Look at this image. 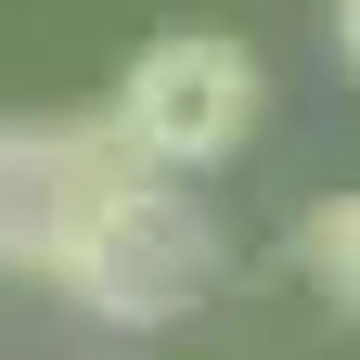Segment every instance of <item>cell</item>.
I'll return each mask as SVG.
<instances>
[{
  "label": "cell",
  "mask_w": 360,
  "mask_h": 360,
  "mask_svg": "<svg viewBox=\"0 0 360 360\" xmlns=\"http://www.w3.org/2000/svg\"><path fill=\"white\" fill-rule=\"evenodd\" d=\"M296 270L322 283V309L360 322V193H322V206L296 219Z\"/></svg>",
  "instance_id": "4"
},
{
  "label": "cell",
  "mask_w": 360,
  "mask_h": 360,
  "mask_svg": "<svg viewBox=\"0 0 360 360\" xmlns=\"http://www.w3.org/2000/svg\"><path fill=\"white\" fill-rule=\"evenodd\" d=\"M335 52H347V65H360V0H335Z\"/></svg>",
  "instance_id": "5"
},
{
  "label": "cell",
  "mask_w": 360,
  "mask_h": 360,
  "mask_svg": "<svg viewBox=\"0 0 360 360\" xmlns=\"http://www.w3.org/2000/svg\"><path fill=\"white\" fill-rule=\"evenodd\" d=\"M155 180V155L129 142V129H0V257L39 270V283H65L77 245L103 232V219Z\"/></svg>",
  "instance_id": "1"
},
{
  "label": "cell",
  "mask_w": 360,
  "mask_h": 360,
  "mask_svg": "<svg viewBox=\"0 0 360 360\" xmlns=\"http://www.w3.org/2000/svg\"><path fill=\"white\" fill-rule=\"evenodd\" d=\"M116 129H129L167 180H180V167H219V155L257 129V52H245V39H206V26L155 39V52L116 77Z\"/></svg>",
  "instance_id": "2"
},
{
  "label": "cell",
  "mask_w": 360,
  "mask_h": 360,
  "mask_svg": "<svg viewBox=\"0 0 360 360\" xmlns=\"http://www.w3.org/2000/svg\"><path fill=\"white\" fill-rule=\"evenodd\" d=\"M206 283H219V232H206V219L167 193V167H155L142 193H129L103 232L77 245V270H65V296H90V309H103V322H129V335L180 322Z\"/></svg>",
  "instance_id": "3"
}]
</instances>
